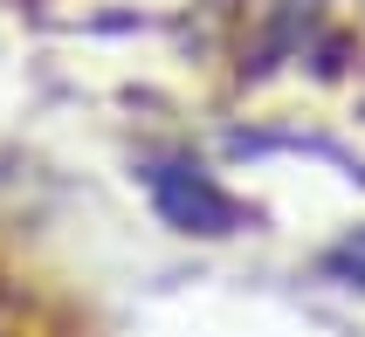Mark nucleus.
I'll return each mask as SVG.
<instances>
[{
    "label": "nucleus",
    "mask_w": 365,
    "mask_h": 337,
    "mask_svg": "<svg viewBox=\"0 0 365 337\" xmlns=\"http://www.w3.org/2000/svg\"><path fill=\"white\" fill-rule=\"evenodd\" d=\"M145 193H152L159 220H165V227H180V234H235V220H242V207L214 186V172L180 165V159H159V165H152V172H145Z\"/></svg>",
    "instance_id": "f257e3e1"
},
{
    "label": "nucleus",
    "mask_w": 365,
    "mask_h": 337,
    "mask_svg": "<svg viewBox=\"0 0 365 337\" xmlns=\"http://www.w3.org/2000/svg\"><path fill=\"white\" fill-rule=\"evenodd\" d=\"M324 276L338 282V289H359V296H365V227H351L345 241L324 248Z\"/></svg>",
    "instance_id": "f03ea898"
}]
</instances>
